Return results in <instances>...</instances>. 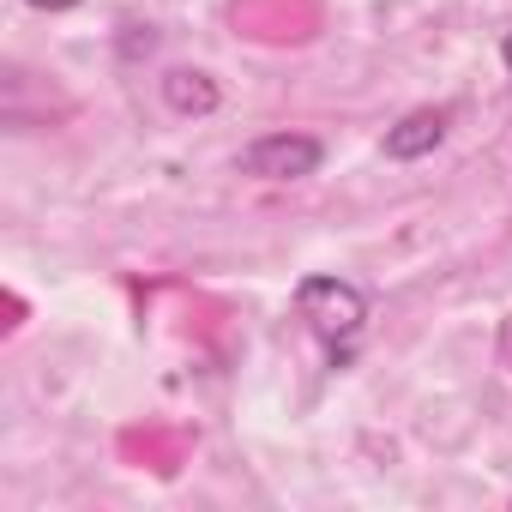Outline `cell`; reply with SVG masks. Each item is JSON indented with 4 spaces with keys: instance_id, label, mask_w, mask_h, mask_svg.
I'll list each match as a JSON object with an SVG mask.
<instances>
[{
    "instance_id": "cell-1",
    "label": "cell",
    "mask_w": 512,
    "mask_h": 512,
    "mask_svg": "<svg viewBox=\"0 0 512 512\" xmlns=\"http://www.w3.org/2000/svg\"><path fill=\"white\" fill-rule=\"evenodd\" d=\"M296 314H302L308 332H314L320 344H332V356H338V350H350V344L362 338V326H368V296H362L356 284H344V278H302Z\"/></svg>"
},
{
    "instance_id": "cell-2",
    "label": "cell",
    "mask_w": 512,
    "mask_h": 512,
    "mask_svg": "<svg viewBox=\"0 0 512 512\" xmlns=\"http://www.w3.org/2000/svg\"><path fill=\"white\" fill-rule=\"evenodd\" d=\"M320 139H308V133H266V139H253L247 151H241V169L247 175H260V181H302V175H314L320 169Z\"/></svg>"
},
{
    "instance_id": "cell-3",
    "label": "cell",
    "mask_w": 512,
    "mask_h": 512,
    "mask_svg": "<svg viewBox=\"0 0 512 512\" xmlns=\"http://www.w3.org/2000/svg\"><path fill=\"white\" fill-rule=\"evenodd\" d=\"M446 109H410L392 133H386V157H398V163H410V157H428L440 139H446Z\"/></svg>"
},
{
    "instance_id": "cell-4",
    "label": "cell",
    "mask_w": 512,
    "mask_h": 512,
    "mask_svg": "<svg viewBox=\"0 0 512 512\" xmlns=\"http://www.w3.org/2000/svg\"><path fill=\"white\" fill-rule=\"evenodd\" d=\"M163 97H169V109H181V115H211V109H217V85H211L205 73H187V67H175V73L163 79Z\"/></svg>"
},
{
    "instance_id": "cell-5",
    "label": "cell",
    "mask_w": 512,
    "mask_h": 512,
    "mask_svg": "<svg viewBox=\"0 0 512 512\" xmlns=\"http://www.w3.org/2000/svg\"><path fill=\"white\" fill-rule=\"evenodd\" d=\"M37 13H67V7H79V0H31Z\"/></svg>"
},
{
    "instance_id": "cell-6",
    "label": "cell",
    "mask_w": 512,
    "mask_h": 512,
    "mask_svg": "<svg viewBox=\"0 0 512 512\" xmlns=\"http://www.w3.org/2000/svg\"><path fill=\"white\" fill-rule=\"evenodd\" d=\"M500 362H506V368H512V320H506V326H500Z\"/></svg>"
},
{
    "instance_id": "cell-7",
    "label": "cell",
    "mask_w": 512,
    "mask_h": 512,
    "mask_svg": "<svg viewBox=\"0 0 512 512\" xmlns=\"http://www.w3.org/2000/svg\"><path fill=\"white\" fill-rule=\"evenodd\" d=\"M500 61H506V73H512V37H506V43H500Z\"/></svg>"
}]
</instances>
